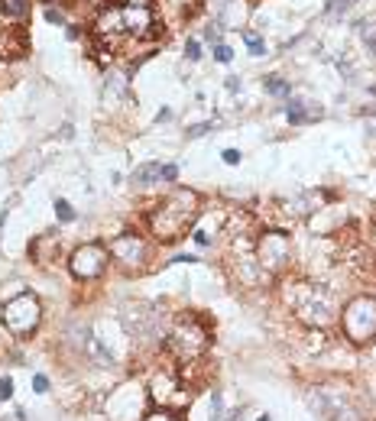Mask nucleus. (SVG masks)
Masks as SVG:
<instances>
[{
	"label": "nucleus",
	"mask_w": 376,
	"mask_h": 421,
	"mask_svg": "<svg viewBox=\"0 0 376 421\" xmlns=\"http://www.w3.org/2000/svg\"><path fill=\"white\" fill-rule=\"evenodd\" d=\"M198 217V195L188 188H176L150 214V227L159 240H179Z\"/></svg>",
	"instance_id": "1"
},
{
	"label": "nucleus",
	"mask_w": 376,
	"mask_h": 421,
	"mask_svg": "<svg viewBox=\"0 0 376 421\" xmlns=\"http://www.w3.org/2000/svg\"><path fill=\"white\" fill-rule=\"evenodd\" d=\"M150 29H153V13L146 7H110L101 13L98 26H94L98 39L110 49H117L124 39L146 36Z\"/></svg>",
	"instance_id": "2"
},
{
	"label": "nucleus",
	"mask_w": 376,
	"mask_h": 421,
	"mask_svg": "<svg viewBox=\"0 0 376 421\" xmlns=\"http://www.w3.org/2000/svg\"><path fill=\"white\" fill-rule=\"evenodd\" d=\"M288 305L295 308V314L305 321V324H318L325 327L337 318V302L328 288L321 285H295L288 292Z\"/></svg>",
	"instance_id": "3"
},
{
	"label": "nucleus",
	"mask_w": 376,
	"mask_h": 421,
	"mask_svg": "<svg viewBox=\"0 0 376 421\" xmlns=\"http://www.w3.org/2000/svg\"><path fill=\"white\" fill-rule=\"evenodd\" d=\"M165 347H169L179 359H195L201 350L208 347V327L195 318V314H182V318H176V324H172Z\"/></svg>",
	"instance_id": "4"
},
{
	"label": "nucleus",
	"mask_w": 376,
	"mask_h": 421,
	"mask_svg": "<svg viewBox=\"0 0 376 421\" xmlns=\"http://www.w3.org/2000/svg\"><path fill=\"white\" fill-rule=\"evenodd\" d=\"M344 334L354 340V344H366V340L376 337V298L370 295H357L354 302H347L344 308Z\"/></svg>",
	"instance_id": "5"
},
{
	"label": "nucleus",
	"mask_w": 376,
	"mask_h": 421,
	"mask_svg": "<svg viewBox=\"0 0 376 421\" xmlns=\"http://www.w3.org/2000/svg\"><path fill=\"white\" fill-rule=\"evenodd\" d=\"M4 324L13 337H30L39 327V302L30 292H20L4 305Z\"/></svg>",
	"instance_id": "6"
},
{
	"label": "nucleus",
	"mask_w": 376,
	"mask_h": 421,
	"mask_svg": "<svg viewBox=\"0 0 376 421\" xmlns=\"http://www.w3.org/2000/svg\"><path fill=\"white\" fill-rule=\"evenodd\" d=\"M107 259H110V250L101 247V243H88V247H78L75 256H72V273L84 282L91 279H101L104 269H107Z\"/></svg>",
	"instance_id": "7"
},
{
	"label": "nucleus",
	"mask_w": 376,
	"mask_h": 421,
	"mask_svg": "<svg viewBox=\"0 0 376 421\" xmlns=\"http://www.w3.org/2000/svg\"><path fill=\"white\" fill-rule=\"evenodd\" d=\"M259 262L269 269V273H276V269H282L288 256H292V243H288L285 233H263V240H259Z\"/></svg>",
	"instance_id": "8"
},
{
	"label": "nucleus",
	"mask_w": 376,
	"mask_h": 421,
	"mask_svg": "<svg viewBox=\"0 0 376 421\" xmlns=\"http://www.w3.org/2000/svg\"><path fill=\"white\" fill-rule=\"evenodd\" d=\"M110 256L117 262H124L127 269H136V266H143V259H146V243L139 240L136 233H124L110 243Z\"/></svg>",
	"instance_id": "9"
},
{
	"label": "nucleus",
	"mask_w": 376,
	"mask_h": 421,
	"mask_svg": "<svg viewBox=\"0 0 376 421\" xmlns=\"http://www.w3.org/2000/svg\"><path fill=\"white\" fill-rule=\"evenodd\" d=\"M26 55V39L16 29H0V58H20Z\"/></svg>",
	"instance_id": "10"
},
{
	"label": "nucleus",
	"mask_w": 376,
	"mask_h": 421,
	"mask_svg": "<svg viewBox=\"0 0 376 421\" xmlns=\"http://www.w3.org/2000/svg\"><path fill=\"white\" fill-rule=\"evenodd\" d=\"M318 117H321V107L311 104V101L295 98L288 104V120H292V124H311V120H318Z\"/></svg>",
	"instance_id": "11"
},
{
	"label": "nucleus",
	"mask_w": 376,
	"mask_h": 421,
	"mask_svg": "<svg viewBox=\"0 0 376 421\" xmlns=\"http://www.w3.org/2000/svg\"><path fill=\"white\" fill-rule=\"evenodd\" d=\"M4 20H26L30 16V0H0Z\"/></svg>",
	"instance_id": "12"
},
{
	"label": "nucleus",
	"mask_w": 376,
	"mask_h": 421,
	"mask_svg": "<svg viewBox=\"0 0 376 421\" xmlns=\"http://www.w3.org/2000/svg\"><path fill=\"white\" fill-rule=\"evenodd\" d=\"M162 162H150V165H139V169L133 172V185H150V182L162 178Z\"/></svg>",
	"instance_id": "13"
},
{
	"label": "nucleus",
	"mask_w": 376,
	"mask_h": 421,
	"mask_svg": "<svg viewBox=\"0 0 376 421\" xmlns=\"http://www.w3.org/2000/svg\"><path fill=\"white\" fill-rule=\"evenodd\" d=\"M211 421H234V411H224V402H221V396L214 392V399H211Z\"/></svg>",
	"instance_id": "14"
},
{
	"label": "nucleus",
	"mask_w": 376,
	"mask_h": 421,
	"mask_svg": "<svg viewBox=\"0 0 376 421\" xmlns=\"http://www.w3.org/2000/svg\"><path fill=\"white\" fill-rule=\"evenodd\" d=\"M55 214H59V221H75V211L68 201H55Z\"/></svg>",
	"instance_id": "15"
},
{
	"label": "nucleus",
	"mask_w": 376,
	"mask_h": 421,
	"mask_svg": "<svg viewBox=\"0 0 376 421\" xmlns=\"http://www.w3.org/2000/svg\"><path fill=\"white\" fill-rule=\"evenodd\" d=\"M266 91H269V94H285L288 84H282V78L273 75V78H266Z\"/></svg>",
	"instance_id": "16"
},
{
	"label": "nucleus",
	"mask_w": 376,
	"mask_h": 421,
	"mask_svg": "<svg viewBox=\"0 0 376 421\" xmlns=\"http://www.w3.org/2000/svg\"><path fill=\"white\" fill-rule=\"evenodd\" d=\"M247 46H250V52H253V55H263V39H259V36H253V33H247Z\"/></svg>",
	"instance_id": "17"
},
{
	"label": "nucleus",
	"mask_w": 376,
	"mask_h": 421,
	"mask_svg": "<svg viewBox=\"0 0 376 421\" xmlns=\"http://www.w3.org/2000/svg\"><path fill=\"white\" fill-rule=\"evenodd\" d=\"M146 421H179V418L172 415V411L162 408V411H153V415H146Z\"/></svg>",
	"instance_id": "18"
},
{
	"label": "nucleus",
	"mask_w": 376,
	"mask_h": 421,
	"mask_svg": "<svg viewBox=\"0 0 376 421\" xmlns=\"http://www.w3.org/2000/svg\"><path fill=\"white\" fill-rule=\"evenodd\" d=\"M214 58H217V62H230V58H234V52H230V49H227L224 42H221V46L214 49Z\"/></svg>",
	"instance_id": "19"
},
{
	"label": "nucleus",
	"mask_w": 376,
	"mask_h": 421,
	"mask_svg": "<svg viewBox=\"0 0 376 421\" xmlns=\"http://www.w3.org/2000/svg\"><path fill=\"white\" fill-rule=\"evenodd\" d=\"M33 389H36V392H46L49 389V379L42 373H36V376H33Z\"/></svg>",
	"instance_id": "20"
},
{
	"label": "nucleus",
	"mask_w": 376,
	"mask_h": 421,
	"mask_svg": "<svg viewBox=\"0 0 376 421\" xmlns=\"http://www.w3.org/2000/svg\"><path fill=\"white\" fill-rule=\"evenodd\" d=\"M13 396V382L10 379H0V399H10Z\"/></svg>",
	"instance_id": "21"
},
{
	"label": "nucleus",
	"mask_w": 376,
	"mask_h": 421,
	"mask_svg": "<svg viewBox=\"0 0 376 421\" xmlns=\"http://www.w3.org/2000/svg\"><path fill=\"white\" fill-rule=\"evenodd\" d=\"M185 55H188V58H198V55H201V46H198L195 39H191L188 46H185Z\"/></svg>",
	"instance_id": "22"
},
{
	"label": "nucleus",
	"mask_w": 376,
	"mask_h": 421,
	"mask_svg": "<svg viewBox=\"0 0 376 421\" xmlns=\"http://www.w3.org/2000/svg\"><path fill=\"white\" fill-rule=\"evenodd\" d=\"M224 162L227 165H237L240 162V153H237V149H227V153H224Z\"/></svg>",
	"instance_id": "23"
},
{
	"label": "nucleus",
	"mask_w": 376,
	"mask_h": 421,
	"mask_svg": "<svg viewBox=\"0 0 376 421\" xmlns=\"http://www.w3.org/2000/svg\"><path fill=\"white\" fill-rule=\"evenodd\" d=\"M340 10H347V0H331L328 4V13H340Z\"/></svg>",
	"instance_id": "24"
},
{
	"label": "nucleus",
	"mask_w": 376,
	"mask_h": 421,
	"mask_svg": "<svg viewBox=\"0 0 376 421\" xmlns=\"http://www.w3.org/2000/svg\"><path fill=\"white\" fill-rule=\"evenodd\" d=\"M208 130H211V124H198V127H191V130H188V136H205Z\"/></svg>",
	"instance_id": "25"
},
{
	"label": "nucleus",
	"mask_w": 376,
	"mask_h": 421,
	"mask_svg": "<svg viewBox=\"0 0 376 421\" xmlns=\"http://www.w3.org/2000/svg\"><path fill=\"white\" fill-rule=\"evenodd\" d=\"M337 421H360V418L351 415V411H344V415H337Z\"/></svg>",
	"instance_id": "26"
},
{
	"label": "nucleus",
	"mask_w": 376,
	"mask_h": 421,
	"mask_svg": "<svg viewBox=\"0 0 376 421\" xmlns=\"http://www.w3.org/2000/svg\"><path fill=\"white\" fill-rule=\"evenodd\" d=\"M259 421H269V415H263V418H259Z\"/></svg>",
	"instance_id": "27"
}]
</instances>
